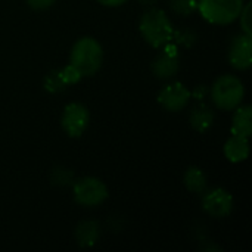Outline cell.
Masks as SVG:
<instances>
[{
  "label": "cell",
  "mask_w": 252,
  "mask_h": 252,
  "mask_svg": "<svg viewBox=\"0 0 252 252\" xmlns=\"http://www.w3.org/2000/svg\"><path fill=\"white\" fill-rule=\"evenodd\" d=\"M244 4V0H198L196 9L210 24L229 25L239 18Z\"/></svg>",
  "instance_id": "277c9868"
},
{
  "label": "cell",
  "mask_w": 252,
  "mask_h": 252,
  "mask_svg": "<svg viewBox=\"0 0 252 252\" xmlns=\"http://www.w3.org/2000/svg\"><path fill=\"white\" fill-rule=\"evenodd\" d=\"M90 123V114L89 109L78 102H71L63 108L62 117H61V126L62 130L72 139L81 137L84 131L87 130Z\"/></svg>",
  "instance_id": "8992f818"
},
{
  "label": "cell",
  "mask_w": 252,
  "mask_h": 252,
  "mask_svg": "<svg viewBox=\"0 0 252 252\" xmlns=\"http://www.w3.org/2000/svg\"><path fill=\"white\" fill-rule=\"evenodd\" d=\"M214 106L220 111H233L245 97V87L239 77L233 74L220 75L210 89Z\"/></svg>",
  "instance_id": "3957f363"
},
{
  "label": "cell",
  "mask_w": 252,
  "mask_h": 252,
  "mask_svg": "<svg viewBox=\"0 0 252 252\" xmlns=\"http://www.w3.org/2000/svg\"><path fill=\"white\" fill-rule=\"evenodd\" d=\"M139 31L143 40L154 49H161L173 40L174 27L162 9L146 10L139 21Z\"/></svg>",
  "instance_id": "6da1fadb"
},
{
  "label": "cell",
  "mask_w": 252,
  "mask_h": 252,
  "mask_svg": "<svg viewBox=\"0 0 252 252\" xmlns=\"http://www.w3.org/2000/svg\"><path fill=\"white\" fill-rule=\"evenodd\" d=\"M170 7L180 16H189L196 10L198 0H170Z\"/></svg>",
  "instance_id": "e0dca14e"
},
{
  "label": "cell",
  "mask_w": 252,
  "mask_h": 252,
  "mask_svg": "<svg viewBox=\"0 0 252 252\" xmlns=\"http://www.w3.org/2000/svg\"><path fill=\"white\" fill-rule=\"evenodd\" d=\"M183 185L192 193H204L207 189V176L199 167H189L183 174Z\"/></svg>",
  "instance_id": "9a60e30c"
},
{
  "label": "cell",
  "mask_w": 252,
  "mask_h": 252,
  "mask_svg": "<svg viewBox=\"0 0 252 252\" xmlns=\"http://www.w3.org/2000/svg\"><path fill=\"white\" fill-rule=\"evenodd\" d=\"M61 74H62V78H63V81H65L66 86L77 84V83L83 78V75L80 74V71H78L75 66H72L71 63L65 65V66L61 69Z\"/></svg>",
  "instance_id": "d6986e66"
},
{
  "label": "cell",
  "mask_w": 252,
  "mask_h": 252,
  "mask_svg": "<svg viewBox=\"0 0 252 252\" xmlns=\"http://www.w3.org/2000/svg\"><path fill=\"white\" fill-rule=\"evenodd\" d=\"M43 86H44V90L47 93H52V94H58L61 92H63L68 86L65 84L63 78H62V74H61V69H53L50 71L44 80H43Z\"/></svg>",
  "instance_id": "2e32d148"
},
{
  "label": "cell",
  "mask_w": 252,
  "mask_h": 252,
  "mask_svg": "<svg viewBox=\"0 0 252 252\" xmlns=\"http://www.w3.org/2000/svg\"><path fill=\"white\" fill-rule=\"evenodd\" d=\"M190 99V90L180 81L165 84L157 96L158 103L168 112H179L185 109Z\"/></svg>",
  "instance_id": "52a82bcc"
},
{
  "label": "cell",
  "mask_w": 252,
  "mask_h": 252,
  "mask_svg": "<svg viewBox=\"0 0 252 252\" xmlns=\"http://www.w3.org/2000/svg\"><path fill=\"white\" fill-rule=\"evenodd\" d=\"M196 32L189 30V28H182V30H174L173 40L177 41V44H182L185 47H192L196 43Z\"/></svg>",
  "instance_id": "ac0fdd59"
},
{
  "label": "cell",
  "mask_w": 252,
  "mask_h": 252,
  "mask_svg": "<svg viewBox=\"0 0 252 252\" xmlns=\"http://www.w3.org/2000/svg\"><path fill=\"white\" fill-rule=\"evenodd\" d=\"M103 62V49L93 37L78 38L69 53V63L75 66L83 77L94 75Z\"/></svg>",
  "instance_id": "7a4b0ae2"
},
{
  "label": "cell",
  "mask_w": 252,
  "mask_h": 252,
  "mask_svg": "<svg viewBox=\"0 0 252 252\" xmlns=\"http://www.w3.org/2000/svg\"><path fill=\"white\" fill-rule=\"evenodd\" d=\"M74 199L78 205L93 208L102 205L109 193L106 185L97 177H83L72 183Z\"/></svg>",
  "instance_id": "5b68a950"
},
{
  "label": "cell",
  "mask_w": 252,
  "mask_h": 252,
  "mask_svg": "<svg viewBox=\"0 0 252 252\" xmlns=\"http://www.w3.org/2000/svg\"><path fill=\"white\" fill-rule=\"evenodd\" d=\"M233 196L223 188L208 190L202 198V210L216 219H223L233 211Z\"/></svg>",
  "instance_id": "9c48e42d"
},
{
  "label": "cell",
  "mask_w": 252,
  "mask_h": 252,
  "mask_svg": "<svg viewBox=\"0 0 252 252\" xmlns=\"http://www.w3.org/2000/svg\"><path fill=\"white\" fill-rule=\"evenodd\" d=\"M151 69L154 75L159 80H170L176 77L180 69V59H179V49L171 41L164 46V50L158 53L152 63Z\"/></svg>",
  "instance_id": "ba28073f"
},
{
  "label": "cell",
  "mask_w": 252,
  "mask_h": 252,
  "mask_svg": "<svg viewBox=\"0 0 252 252\" xmlns=\"http://www.w3.org/2000/svg\"><path fill=\"white\" fill-rule=\"evenodd\" d=\"M139 3H142L143 6H154L157 0H139Z\"/></svg>",
  "instance_id": "d4e9b609"
},
{
  "label": "cell",
  "mask_w": 252,
  "mask_h": 252,
  "mask_svg": "<svg viewBox=\"0 0 252 252\" xmlns=\"http://www.w3.org/2000/svg\"><path fill=\"white\" fill-rule=\"evenodd\" d=\"M55 1L56 0H25L28 7H31L34 10H46V9L52 7L55 4Z\"/></svg>",
  "instance_id": "7402d4cb"
},
{
  "label": "cell",
  "mask_w": 252,
  "mask_h": 252,
  "mask_svg": "<svg viewBox=\"0 0 252 252\" xmlns=\"http://www.w3.org/2000/svg\"><path fill=\"white\" fill-rule=\"evenodd\" d=\"M96 1L106 7H118V6H123L127 0H96Z\"/></svg>",
  "instance_id": "cb8c5ba5"
},
{
  "label": "cell",
  "mask_w": 252,
  "mask_h": 252,
  "mask_svg": "<svg viewBox=\"0 0 252 252\" xmlns=\"http://www.w3.org/2000/svg\"><path fill=\"white\" fill-rule=\"evenodd\" d=\"M100 236V226L94 220L81 221L75 229V241L81 248H90L96 245Z\"/></svg>",
  "instance_id": "4fadbf2b"
},
{
  "label": "cell",
  "mask_w": 252,
  "mask_h": 252,
  "mask_svg": "<svg viewBox=\"0 0 252 252\" xmlns=\"http://www.w3.org/2000/svg\"><path fill=\"white\" fill-rule=\"evenodd\" d=\"M223 152H224V157L227 158V161H230L233 164L244 162L250 155V137L232 134V137L224 143Z\"/></svg>",
  "instance_id": "8fae6325"
},
{
  "label": "cell",
  "mask_w": 252,
  "mask_h": 252,
  "mask_svg": "<svg viewBox=\"0 0 252 252\" xmlns=\"http://www.w3.org/2000/svg\"><path fill=\"white\" fill-rule=\"evenodd\" d=\"M72 171H69V170H66V168H59V170H56L55 173H53V176H52V183L53 185H71L72 183Z\"/></svg>",
  "instance_id": "44dd1931"
},
{
  "label": "cell",
  "mask_w": 252,
  "mask_h": 252,
  "mask_svg": "<svg viewBox=\"0 0 252 252\" xmlns=\"http://www.w3.org/2000/svg\"><path fill=\"white\" fill-rule=\"evenodd\" d=\"M230 133L235 136L251 137L252 134V108L250 105H239L233 109Z\"/></svg>",
  "instance_id": "7c38bea8"
},
{
  "label": "cell",
  "mask_w": 252,
  "mask_h": 252,
  "mask_svg": "<svg viewBox=\"0 0 252 252\" xmlns=\"http://www.w3.org/2000/svg\"><path fill=\"white\" fill-rule=\"evenodd\" d=\"M214 118H216V114L210 106L199 105L190 112L189 123H190V127L193 130H196L198 133H205L211 128Z\"/></svg>",
  "instance_id": "5bb4252c"
},
{
  "label": "cell",
  "mask_w": 252,
  "mask_h": 252,
  "mask_svg": "<svg viewBox=\"0 0 252 252\" xmlns=\"http://www.w3.org/2000/svg\"><path fill=\"white\" fill-rule=\"evenodd\" d=\"M207 93H208V90H207L205 86H198V87H195V89L190 92V96H192L193 99H196V100H202V99H205Z\"/></svg>",
  "instance_id": "603a6c76"
},
{
  "label": "cell",
  "mask_w": 252,
  "mask_h": 252,
  "mask_svg": "<svg viewBox=\"0 0 252 252\" xmlns=\"http://www.w3.org/2000/svg\"><path fill=\"white\" fill-rule=\"evenodd\" d=\"M229 62L238 71H247L252 65V35L241 32L233 37L229 47Z\"/></svg>",
  "instance_id": "30bf717a"
},
{
  "label": "cell",
  "mask_w": 252,
  "mask_h": 252,
  "mask_svg": "<svg viewBox=\"0 0 252 252\" xmlns=\"http://www.w3.org/2000/svg\"><path fill=\"white\" fill-rule=\"evenodd\" d=\"M251 7L252 3H247L244 4L242 10H241V15L238 19H241V28H242V32L248 34V35H252V22H251Z\"/></svg>",
  "instance_id": "ffe728a7"
}]
</instances>
